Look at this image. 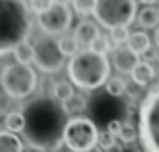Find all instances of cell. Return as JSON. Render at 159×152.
Here are the masks:
<instances>
[{
    "instance_id": "obj_1",
    "label": "cell",
    "mask_w": 159,
    "mask_h": 152,
    "mask_svg": "<svg viewBox=\"0 0 159 152\" xmlns=\"http://www.w3.org/2000/svg\"><path fill=\"white\" fill-rule=\"evenodd\" d=\"M23 141L37 152H58L63 143L65 125L69 121L63 104L54 96L39 95L25 104Z\"/></svg>"
},
{
    "instance_id": "obj_2",
    "label": "cell",
    "mask_w": 159,
    "mask_h": 152,
    "mask_svg": "<svg viewBox=\"0 0 159 152\" xmlns=\"http://www.w3.org/2000/svg\"><path fill=\"white\" fill-rule=\"evenodd\" d=\"M33 23L25 0H0V56L29 41Z\"/></svg>"
},
{
    "instance_id": "obj_3",
    "label": "cell",
    "mask_w": 159,
    "mask_h": 152,
    "mask_svg": "<svg viewBox=\"0 0 159 152\" xmlns=\"http://www.w3.org/2000/svg\"><path fill=\"white\" fill-rule=\"evenodd\" d=\"M109 71L111 64L107 56L90 48L79 50L67 64V73H69L71 83L83 91H94L106 85V81L109 79Z\"/></svg>"
},
{
    "instance_id": "obj_4",
    "label": "cell",
    "mask_w": 159,
    "mask_h": 152,
    "mask_svg": "<svg viewBox=\"0 0 159 152\" xmlns=\"http://www.w3.org/2000/svg\"><path fill=\"white\" fill-rule=\"evenodd\" d=\"M138 139L144 152H159V83L150 89L138 108Z\"/></svg>"
},
{
    "instance_id": "obj_5",
    "label": "cell",
    "mask_w": 159,
    "mask_h": 152,
    "mask_svg": "<svg viewBox=\"0 0 159 152\" xmlns=\"http://www.w3.org/2000/svg\"><path fill=\"white\" fill-rule=\"evenodd\" d=\"M0 85H2L4 92L10 98L23 100L37 91L39 77H37V71L29 64L14 62V64H6L2 67Z\"/></svg>"
},
{
    "instance_id": "obj_6",
    "label": "cell",
    "mask_w": 159,
    "mask_h": 152,
    "mask_svg": "<svg viewBox=\"0 0 159 152\" xmlns=\"http://www.w3.org/2000/svg\"><path fill=\"white\" fill-rule=\"evenodd\" d=\"M136 0H98L94 17L106 29L129 27L136 19Z\"/></svg>"
},
{
    "instance_id": "obj_7",
    "label": "cell",
    "mask_w": 159,
    "mask_h": 152,
    "mask_svg": "<svg viewBox=\"0 0 159 152\" xmlns=\"http://www.w3.org/2000/svg\"><path fill=\"white\" fill-rule=\"evenodd\" d=\"M98 137H100V131L92 120L83 118V115H75V118H69V121L65 125L63 143L71 152H86L96 148Z\"/></svg>"
},
{
    "instance_id": "obj_8",
    "label": "cell",
    "mask_w": 159,
    "mask_h": 152,
    "mask_svg": "<svg viewBox=\"0 0 159 152\" xmlns=\"http://www.w3.org/2000/svg\"><path fill=\"white\" fill-rule=\"evenodd\" d=\"M33 48H35V64L40 71L44 73H56L60 71L65 64V54L61 52L58 39L50 37L46 33H39V35H33L29 39Z\"/></svg>"
},
{
    "instance_id": "obj_9",
    "label": "cell",
    "mask_w": 159,
    "mask_h": 152,
    "mask_svg": "<svg viewBox=\"0 0 159 152\" xmlns=\"http://www.w3.org/2000/svg\"><path fill=\"white\" fill-rule=\"evenodd\" d=\"M73 14L67 4L54 2V6L39 16V27L42 33L50 35V37H60V35L67 33V29L71 27Z\"/></svg>"
},
{
    "instance_id": "obj_10",
    "label": "cell",
    "mask_w": 159,
    "mask_h": 152,
    "mask_svg": "<svg viewBox=\"0 0 159 152\" xmlns=\"http://www.w3.org/2000/svg\"><path fill=\"white\" fill-rule=\"evenodd\" d=\"M111 62H113V66H115L117 71L132 73V69L138 66V62H140V56L136 52H132L129 46H117V48H113Z\"/></svg>"
},
{
    "instance_id": "obj_11",
    "label": "cell",
    "mask_w": 159,
    "mask_h": 152,
    "mask_svg": "<svg viewBox=\"0 0 159 152\" xmlns=\"http://www.w3.org/2000/svg\"><path fill=\"white\" fill-rule=\"evenodd\" d=\"M73 35H75V39H77V42H79V46H81V48H90L92 41L100 35V29H98V25H96L94 21L83 19V21L75 27Z\"/></svg>"
},
{
    "instance_id": "obj_12",
    "label": "cell",
    "mask_w": 159,
    "mask_h": 152,
    "mask_svg": "<svg viewBox=\"0 0 159 152\" xmlns=\"http://www.w3.org/2000/svg\"><path fill=\"white\" fill-rule=\"evenodd\" d=\"M130 77H132V81H134L138 87H146V85H150L152 81H153V77H155V67H153L152 64L140 60L138 66L132 69Z\"/></svg>"
},
{
    "instance_id": "obj_13",
    "label": "cell",
    "mask_w": 159,
    "mask_h": 152,
    "mask_svg": "<svg viewBox=\"0 0 159 152\" xmlns=\"http://www.w3.org/2000/svg\"><path fill=\"white\" fill-rule=\"evenodd\" d=\"M136 21L142 29H157L159 27V10L153 6H146L138 12Z\"/></svg>"
},
{
    "instance_id": "obj_14",
    "label": "cell",
    "mask_w": 159,
    "mask_h": 152,
    "mask_svg": "<svg viewBox=\"0 0 159 152\" xmlns=\"http://www.w3.org/2000/svg\"><path fill=\"white\" fill-rule=\"evenodd\" d=\"M127 46H129L132 52H136L138 56H142V54H146L148 50L152 48V42H150V37H148L144 31H134V33H130Z\"/></svg>"
},
{
    "instance_id": "obj_15",
    "label": "cell",
    "mask_w": 159,
    "mask_h": 152,
    "mask_svg": "<svg viewBox=\"0 0 159 152\" xmlns=\"http://www.w3.org/2000/svg\"><path fill=\"white\" fill-rule=\"evenodd\" d=\"M0 152H23V141L12 131H0Z\"/></svg>"
},
{
    "instance_id": "obj_16",
    "label": "cell",
    "mask_w": 159,
    "mask_h": 152,
    "mask_svg": "<svg viewBox=\"0 0 159 152\" xmlns=\"http://www.w3.org/2000/svg\"><path fill=\"white\" fill-rule=\"evenodd\" d=\"M4 125H6V131H12V133H23L25 129V114L23 112H8L6 118H4Z\"/></svg>"
},
{
    "instance_id": "obj_17",
    "label": "cell",
    "mask_w": 159,
    "mask_h": 152,
    "mask_svg": "<svg viewBox=\"0 0 159 152\" xmlns=\"http://www.w3.org/2000/svg\"><path fill=\"white\" fill-rule=\"evenodd\" d=\"M73 95H75V89H73V83H69V81H56L52 87V96L61 104L67 102Z\"/></svg>"
},
{
    "instance_id": "obj_18",
    "label": "cell",
    "mask_w": 159,
    "mask_h": 152,
    "mask_svg": "<svg viewBox=\"0 0 159 152\" xmlns=\"http://www.w3.org/2000/svg\"><path fill=\"white\" fill-rule=\"evenodd\" d=\"M58 44H60L61 52L65 54V58L67 56L73 58L79 50H81V46H79V42H77V39H75L73 33H63V35H60V37H58Z\"/></svg>"
},
{
    "instance_id": "obj_19",
    "label": "cell",
    "mask_w": 159,
    "mask_h": 152,
    "mask_svg": "<svg viewBox=\"0 0 159 152\" xmlns=\"http://www.w3.org/2000/svg\"><path fill=\"white\" fill-rule=\"evenodd\" d=\"M14 56H16V62H19V64H31V62H35V48H33L31 41L21 42L17 48L14 50Z\"/></svg>"
},
{
    "instance_id": "obj_20",
    "label": "cell",
    "mask_w": 159,
    "mask_h": 152,
    "mask_svg": "<svg viewBox=\"0 0 159 152\" xmlns=\"http://www.w3.org/2000/svg\"><path fill=\"white\" fill-rule=\"evenodd\" d=\"M106 91L107 95L111 96H123L125 92H127V83H125V79L119 77V75H113L106 81Z\"/></svg>"
},
{
    "instance_id": "obj_21",
    "label": "cell",
    "mask_w": 159,
    "mask_h": 152,
    "mask_svg": "<svg viewBox=\"0 0 159 152\" xmlns=\"http://www.w3.org/2000/svg\"><path fill=\"white\" fill-rule=\"evenodd\" d=\"M63 108H65V112H67V115H71V114H81V112H84L86 110V98L83 96V95H75L67 100V102H63Z\"/></svg>"
},
{
    "instance_id": "obj_22",
    "label": "cell",
    "mask_w": 159,
    "mask_h": 152,
    "mask_svg": "<svg viewBox=\"0 0 159 152\" xmlns=\"http://www.w3.org/2000/svg\"><path fill=\"white\" fill-rule=\"evenodd\" d=\"M136 139H138V127L130 121H123L121 127V133H119V141L125 145H132Z\"/></svg>"
},
{
    "instance_id": "obj_23",
    "label": "cell",
    "mask_w": 159,
    "mask_h": 152,
    "mask_svg": "<svg viewBox=\"0 0 159 152\" xmlns=\"http://www.w3.org/2000/svg\"><path fill=\"white\" fill-rule=\"evenodd\" d=\"M71 4L79 16H90V14H94L98 0H73Z\"/></svg>"
},
{
    "instance_id": "obj_24",
    "label": "cell",
    "mask_w": 159,
    "mask_h": 152,
    "mask_svg": "<svg viewBox=\"0 0 159 152\" xmlns=\"http://www.w3.org/2000/svg\"><path fill=\"white\" fill-rule=\"evenodd\" d=\"M90 50L100 52V54H107V52L111 50V39L107 37V35L100 33L98 37L92 41V44H90Z\"/></svg>"
},
{
    "instance_id": "obj_25",
    "label": "cell",
    "mask_w": 159,
    "mask_h": 152,
    "mask_svg": "<svg viewBox=\"0 0 159 152\" xmlns=\"http://www.w3.org/2000/svg\"><path fill=\"white\" fill-rule=\"evenodd\" d=\"M129 37H130V33L127 31V27H117V29H111V35H109L111 42L115 44V46H123L125 42H129Z\"/></svg>"
},
{
    "instance_id": "obj_26",
    "label": "cell",
    "mask_w": 159,
    "mask_h": 152,
    "mask_svg": "<svg viewBox=\"0 0 159 152\" xmlns=\"http://www.w3.org/2000/svg\"><path fill=\"white\" fill-rule=\"evenodd\" d=\"M115 139H117V137H113L107 129H106V131H100V137H98V146L106 152V150H109L113 145H117Z\"/></svg>"
},
{
    "instance_id": "obj_27",
    "label": "cell",
    "mask_w": 159,
    "mask_h": 152,
    "mask_svg": "<svg viewBox=\"0 0 159 152\" xmlns=\"http://www.w3.org/2000/svg\"><path fill=\"white\" fill-rule=\"evenodd\" d=\"M54 2L56 0H29V6H31V10L35 12V14H44V12H48L52 6H54Z\"/></svg>"
},
{
    "instance_id": "obj_28",
    "label": "cell",
    "mask_w": 159,
    "mask_h": 152,
    "mask_svg": "<svg viewBox=\"0 0 159 152\" xmlns=\"http://www.w3.org/2000/svg\"><path fill=\"white\" fill-rule=\"evenodd\" d=\"M121 127H123V121H119V120H111V121H107V127H106V129H107L113 137H117V139H119Z\"/></svg>"
},
{
    "instance_id": "obj_29",
    "label": "cell",
    "mask_w": 159,
    "mask_h": 152,
    "mask_svg": "<svg viewBox=\"0 0 159 152\" xmlns=\"http://www.w3.org/2000/svg\"><path fill=\"white\" fill-rule=\"evenodd\" d=\"M153 60H157V52H155V50H152V48H150V50H148L146 54H142V62L152 64Z\"/></svg>"
},
{
    "instance_id": "obj_30",
    "label": "cell",
    "mask_w": 159,
    "mask_h": 152,
    "mask_svg": "<svg viewBox=\"0 0 159 152\" xmlns=\"http://www.w3.org/2000/svg\"><path fill=\"white\" fill-rule=\"evenodd\" d=\"M106 152H125V150H123V146L117 143V145H113V146H111L109 150H106Z\"/></svg>"
},
{
    "instance_id": "obj_31",
    "label": "cell",
    "mask_w": 159,
    "mask_h": 152,
    "mask_svg": "<svg viewBox=\"0 0 159 152\" xmlns=\"http://www.w3.org/2000/svg\"><path fill=\"white\" fill-rule=\"evenodd\" d=\"M155 46H157V50H159V27L155 29Z\"/></svg>"
},
{
    "instance_id": "obj_32",
    "label": "cell",
    "mask_w": 159,
    "mask_h": 152,
    "mask_svg": "<svg viewBox=\"0 0 159 152\" xmlns=\"http://www.w3.org/2000/svg\"><path fill=\"white\" fill-rule=\"evenodd\" d=\"M142 4H148V6H152V4H155V2H159V0H140Z\"/></svg>"
},
{
    "instance_id": "obj_33",
    "label": "cell",
    "mask_w": 159,
    "mask_h": 152,
    "mask_svg": "<svg viewBox=\"0 0 159 152\" xmlns=\"http://www.w3.org/2000/svg\"><path fill=\"white\" fill-rule=\"evenodd\" d=\"M86 152H104V150H102L100 146H96V148H92V150H86Z\"/></svg>"
},
{
    "instance_id": "obj_34",
    "label": "cell",
    "mask_w": 159,
    "mask_h": 152,
    "mask_svg": "<svg viewBox=\"0 0 159 152\" xmlns=\"http://www.w3.org/2000/svg\"><path fill=\"white\" fill-rule=\"evenodd\" d=\"M56 2H60V4H69V2H73V0H56Z\"/></svg>"
}]
</instances>
